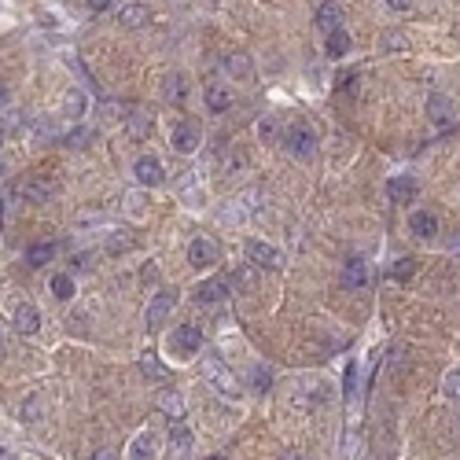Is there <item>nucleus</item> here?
<instances>
[{"mask_svg":"<svg viewBox=\"0 0 460 460\" xmlns=\"http://www.w3.org/2000/svg\"><path fill=\"white\" fill-rule=\"evenodd\" d=\"M0 140H4V133H0Z\"/></svg>","mask_w":460,"mask_h":460,"instance_id":"obj_41","label":"nucleus"},{"mask_svg":"<svg viewBox=\"0 0 460 460\" xmlns=\"http://www.w3.org/2000/svg\"><path fill=\"white\" fill-rule=\"evenodd\" d=\"M416 191H420V185H416L412 177H390L387 180V199L398 202V207H405V202L416 199Z\"/></svg>","mask_w":460,"mask_h":460,"instance_id":"obj_5","label":"nucleus"},{"mask_svg":"<svg viewBox=\"0 0 460 460\" xmlns=\"http://www.w3.org/2000/svg\"><path fill=\"white\" fill-rule=\"evenodd\" d=\"M158 409H163V416H169L174 424L185 420V398H180V394H174V390H163V394H158Z\"/></svg>","mask_w":460,"mask_h":460,"instance_id":"obj_13","label":"nucleus"},{"mask_svg":"<svg viewBox=\"0 0 460 460\" xmlns=\"http://www.w3.org/2000/svg\"><path fill=\"white\" fill-rule=\"evenodd\" d=\"M169 449H174V457H188V449H191V431H188V427H174V435H169Z\"/></svg>","mask_w":460,"mask_h":460,"instance_id":"obj_24","label":"nucleus"},{"mask_svg":"<svg viewBox=\"0 0 460 460\" xmlns=\"http://www.w3.org/2000/svg\"><path fill=\"white\" fill-rule=\"evenodd\" d=\"M52 295L59 298V302H67V298H74V280L67 273H59L56 280H52Z\"/></svg>","mask_w":460,"mask_h":460,"instance_id":"obj_26","label":"nucleus"},{"mask_svg":"<svg viewBox=\"0 0 460 460\" xmlns=\"http://www.w3.org/2000/svg\"><path fill=\"white\" fill-rule=\"evenodd\" d=\"M258 133H262V140H273V136H276V118H262Z\"/></svg>","mask_w":460,"mask_h":460,"instance_id":"obj_33","label":"nucleus"},{"mask_svg":"<svg viewBox=\"0 0 460 460\" xmlns=\"http://www.w3.org/2000/svg\"><path fill=\"white\" fill-rule=\"evenodd\" d=\"M92 460H118V453H114V449H96Z\"/></svg>","mask_w":460,"mask_h":460,"instance_id":"obj_35","label":"nucleus"},{"mask_svg":"<svg viewBox=\"0 0 460 460\" xmlns=\"http://www.w3.org/2000/svg\"><path fill=\"white\" fill-rule=\"evenodd\" d=\"M89 140H92V133H89V129H78V133H70V136H67V144H74V147H78V144H89Z\"/></svg>","mask_w":460,"mask_h":460,"instance_id":"obj_34","label":"nucleus"},{"mask_svg":"<svg viewBox=\"0 0 460 460\" xmlns=\"http://www.w3.org/2000/svg\"><path fill=\"white\" fill-rule=\"evenodd\" d=\"M207 376L210 379H218V387L221 390H232V376H229V372H224V365H221V361H207Z\"/></svg>","mask_w":460,"mask_h":460,"instance_id":"obj_25","label":"nucleus"},{"mask_svg":"<svg viewBox=\"0 0 460 460\" xmlns=\"http://www.w3.org/2000/svg\"><path fill=\"white\" fill-rule=\"evenodd\" d=\"M221 258V247L213 243L210 236H196L191 240V247H188V262L196 265V269H207V265H218Z\"/></svg>","mask_w":460,"mask_h":460,"instance_id":"obj_3","label":"nucleus"},{"mask_svg":"<svg viewBox=\"0 0 460 460\" xmlns=\"http://www.w3.org/2000/svg\"><path fill=\"white\" fill-rule=\"evenodd\" d=\"M169 144H174V151H180V155H191L199 147V129L191 122H180L177 129H174V136H169Z\"/></svg>","mask_w":460,"mask_h":460,"instance_id":"obj_6","label":"nucleus"},{"mask_svg":"<svg viewBox=\"0 0 460 460\" xmlns=\"http://www.w3.org/2000/svg\"><path fill=\"white\" fill-rule=\"evenodd\" d=\"M0 460H8V453H4V449H0Z\"/></svg>","mask_w":460,"mask_h":460,"instance_id":"obj_39","label":"nucleus"},{"mask_svg":"<svg viewBox=\"0 0 460 460\" xmlns=\"http://www.w3.org/2000/svg\"><path fill=\"white\" fill-rule=\"evenodd\" d=\"M446 394L460 401V372H449V376H446Z\"/></svg>","mask_w":460,"mask_h":460,"instance_id":"obj_32","label":"nucleus"},{"mask_svg":"<svg viewBox=\"0 0 460 460\" xmlns=\"http://www.w3.org/2000/svg\"><path fill=\"white\" fill-rule=\"evenodd\" d=\"M247 258H251V265H258V269H276V265L284 262L280 251L269 247V243H262V240H251L247 243Z\"/></svg>","mask_w":460,"mask_h":460,"instance_id":"obj_4","label":"nucleus"},{"mask_svg":"<svg viewBox=\"0 0 460 460\" xmlns=\"http://www.w3.org/2000/svg\"><path fill=\"white\" fill-rule=\"evenodd\" d=\"M229 291H232L229 280H221V276H218V280L199 284V287H196V298H199L202 306H207V302H221V298H229Z\"/></svg>","mask_w":460,"mask_h":460,"instance_id":"obj_10","label":"nucleus"},{"mask_svg":"<svg viewBox=\"0 0 460 460\" xmlns=\"http://www.w3.org/2000/svg\"><path fill=\"white\" fill-rule=\"evenodd\" d=\"M199 346H202V331L196 324H177V331L169 335V350L177 357H196Z\"/></svg>","mask_w":460,"mask_h":460,"instance_id":"obj_2","label":"nucleus"},{"mask_svg":"<svg viewBox=\"0 0 460 460\" xmlns=\"http://www.w3.org/2000/svg\"><path fill=\"white\" fill-rule=\"evenodd\" d=\"M409 232H412V236H420V240H435V236H438V221H435V213H427V210L412 213Z\"/></svg>","mask_w":460,"mask_h":460,"instance_id":"obj_12","label":"nucleus"},{"mask_svg":"<svg viewBox=\"0 0 460 460\" xmlns=\"http://www.w3.org/2000/svg\"><path fill=\"white\" fill-rule=\"evenodd\" d=\"M427 114H431L435 125H449L453 122V103H449L446 96H431V100H427Z\"/></svg>","mask_w":460,"mask_h":460,"instance_id":"obj_14","label":"nucleus"},{"mask_svg":"<svg viewBox=\"0 0 460 460\" xmlns=\"http://www.w3.org/2000/svg\"><path fill=\"white\" fill-rule=\"evenodd\" d=\"M188 96V89H185V78H166V100H185Z\"/></svg>","mask_w":460,"mask_h":460,"instance_id":"obj_30","label":"nucleus"},{"mask_svg":"<svg viewBox=\"0 0 460 460\" xmlns=\"http://www.w3.org/2000/svg\"><path fill=\"white\" fill-rule=\"evenodd\" d=\"M342 26V12L335 4H320L317 8V30L320 34H331V30H339Z\"/></svg>","mask_w":460,"mask_h":460,"instance_id":"obj_16","label":"nucleus"},{"mask_svg":"<svg viewBox=\"0 0 460 460\" xmlns=\"http://www.w3.org/2000/svg\"><path fill=\"white\" fill-rule=\"evenodd\" d=\"M254 387H258V390H269V387H273V372H269V368H254Z\"/></svg>","mask_w":460,"mask_h":460,"instance_id":"obj_31","label":"nucleus"},{"mask_svg":"<svg viewBox=\"0 0 460 460\" xmlns=\"http://www.w3.org/2000/svg\"><path fill=\"white\" fill-rule=\"evenodd\" d=\"M342 287H368V265L361 258H350L346 265H342Z\"/></svg>","mask_w":460,"mask_h":460,"instance_id":"obj_8","label":"nucleus"},{"mask_svg":"<svg viewBox=\"0 0 460 460\" xmlns=\"http://www.w3.org/2000/svg\"><path fill=\"white\" fill-rule=\"evenodd\" d=\"M207 107H210V111H229V107H232V92L229 89H224V85H210V89H207Z\"/></svg>","mask_w":460,"mask_h":460,"instance_id":"obj_19","label":"nucleus"},{"mask_svg":"<svg viewBox=\"0 0 460 460\" xmlns=\"http://www.w3.org/2000/svg\"><path fill=\"white\" fill-rule=\"evenodd\" d=\"M147 133H151V114H147V111H133L129 114V136L144 140Z\"/></svg>","mask_w":460,"mask_h":460,"instance_id":"obj_23","label":"nucleus"},{"mask_svg":"<svg viewBox=\"0 0 460 460\" xmlns=\"http://www.w3.org/2000/svg\"><path fill=\"white\" fill-rule=\"evenodd\" d=\"M15 328L23 331V335H34V331L41 328V309L30 306V302H23V306L15 309Z\"/></svg>","mask_w":460,"mask_h":460,"instance_id":"obj_11","label":"nucleus"},{"mask_svg":"<svg viewBox=\"0 0 460 460\" xmlns=\"http://www.w3.org/2000/svg\"><path fill=\"white\" fill-rule=\"evenodd\" d=\"M210 460H224V457H210Z\"/></svg>","mask_w":460,"mask_h":460,"instance_id":"obj_40","label":"nucleus"},{"mask_svg":"<svg viewBox=\"0 0 460 460\" xmlns=\"http://www.w3.org/2000/svg\"><path fill=\"white\" fill-rule=\"evenodd\" d=\"M23 196L30 202H48L52 196H56V185H52L48 177H30L26 185H23Z\"/></svg>","mask_w":460,"mask_h":460,"instance_id":"obj_9","label":"nucleus"},{"mask_svg":"<svg viewBox=\"0 0 460 460\" xmlns=\"http://www.w3.org/2000/svg\"><path fill=\"white\" fill-rule=\"evenodd\" d=\"M284 147H287V155L309 163V158L317 155V133L309 129L306 122H295V125H287V133H284Z\"/></svg>","mask_w":460,"mask_h":460,"instance_id":"obj_1","label":"nucleus"},{"mask_svg":"<svg viewBox=\"0 0 460 460\" xmlns=\"http://www.w3.org/2000/svg\"><path fill=\"white\" fill-rule=\"evenodd\" d=\"M4 100H8V92H4V85H0V107H4Z\"/></svg>","mask_w":460,"mask_h":460,"instance_id":"obj_38","label":"nucleus"},{"mask_svg":"<svg viewBox=\"0 0 460 460\" xmlns=\"http://www.w3.org/2000/svg\"><path fill=\"white\" fill-rule=\"evenodd\" d=\"M89 4L96 8V12H103V8H111V0H89Z\"/></svg>","mask_w":460,"mask_h":460,"instance_id":"obj_37","label":"nucleus"},{"mask_svg":"<svg viewBox=\"0 0 460 460\" xmlns=\"http://www.w3.org/2000/svg\"><path fill=\"white\" fill-rule=\"evenodd\" d=\"M387 4L394 8V12H405V8H409V4H412V0H387Z\"/></svg>","mask_w":460,"mask_h":460,"instance_id":"obj_36","label":"nucleus"},{"mask_svg":"<svg viewBox=\"0 0 460 460\" xmlns=\"http://www.w3.org/2000/svg\"><path fill=\"white\" fill-rule=\"evenodd\" d=\"M140 372H144L147 379H155V383H166V376H169V372H166V365H163V361H158V357L151 354V350H147V354L140 357Z\"/></svg>","mask_w":460,"mask_h":460,"instance_id":"obj_20","label":"nucleus"},{"mask_svg":"<svg viewBox=\"0 0 460 460\" xmlns=\"http://www.w3.org/2000/svg\"><path fill=\"white\" fill-rule=\"evenodd\" d=\"M155 457V431H140L133 442V460H151Z\"/></svg>","mask_w":460,"mask_h":460,"instance_id":"obj_22","label":"nucleus"},{"mask_svg":"<svg viewBox=\"0 0 460 460\" xmlns=\"http://www.w3.org/2000/svg\"><path fill=\"white\" fill-rule=\"evenodd\" d=\"M324 48H328V56L331 59H342V56H346V52H350V34H346V30H331V34H328V41H324Z\"/></svg>","mask_w":460,"mask_h":460,"instance_id":"obj_17","label":"nucleus"},{"mask_svg":"<svg viewBox=\"0 0 460 460\" xmlns=\"http://www.w3.org/2000/svg\"><path fill=\"white\" fill-rule=\"evenodd\" d=\"M409 48V37L401 34V30H390L387 37H383V52H405Z\"/></svg>","mask_w":460,"mask_h":460,"instance_id":"obj_28","label":"nucleus"},{"mask_svg":"<svg viewBox=\"0 0 460 460\" xmlns=\"http://www.w3.org/2000/svg\"><path fill=\"white\" fill-rule=\"evenodd\" d=\"M412 273H416V258H398V262H394V269H390L394 280H409Z\"/></svg>","mask_w":460,"mask_h":460,"instance_id":"obj_29","label":"nucleus"},{"mask_svg":"<svg viewBox=\"0 0 460 460\" xmlns=\"http://www.w3.org/2000/svg\"><path fill=\"white\" fill-rule=\"evenodd\" d=\"M52 258H56V247H52V243H34V247L26 251V265H34V269L48 265Z\"/></svg>","mask_w":460,"mask_h":460,"instance_id":"obj_21","label":"nucleus"},{"mask_svg":"<svg viewBox=\"0 0 460 460\" xmlns=\"http://www.w3.org/2000/svg\"><path fill=\"white\" fill-rule=\"evenodd\" d=\"M169 309H174V298H169V295H155L151 306H147V328L163 324V320L169 317Z\"/></svg>","mask_w":460,"mask_h":460,"instance_id":"obj_15","label":"nucleus"},{"mask_svg":"<svg viewBox=\"0 0 460 460\" xmlns=\"http://www.w3.org/2000/svg\"><path fill=\"white\" fill-rule=\"evenodd\" d=\"M147 15H151V12H147V4H125L122 12H118V23L133 30V26H144Z\"/></svg>","mask_w":460,"mask_h":460,"instance_id":"obj_18","label":"nucleus"},{"mask_svg":"<svg viewBox=\"0 0 460 460\" xmlns=\"http://www.w3.org/2000/svg\"><path fill=\"white\" fill-rule=\"evenodd\" d=\"M224 70L236 74V78H247V74H251V59L247 56H229V59H224Z\"/></svg>","mask_w":460,"mask_h":460,"instance_id":"obj_27","label":"nucleus"},{"mask_svg":"<svg viewBox=\"0 0 460 460\" xmlns=\"http://www.w3.org/2000/svg\"><path fill=\"white\" fill-rule=\"evenodd\" d=\"M133 174H136V180H140V185H163V163H158V158H151V155H140L136 158V166H133Z\"/></svg>","mask_w":460,"mask_h":460,"instance_id":"obj_7","label":"nucleus"}]
</instances>
